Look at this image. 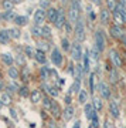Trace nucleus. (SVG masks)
<instances>
[{
    "mask_svg": "<svg viewBox=\"0 0 126 128\" xmlns=\"http://www.w3.org/2000/svg\"><path fill=\"white\" fill-rule=\"evenodd\" d=\"M69 53H71V58L74 60V61H78V63H79V61L82 60V56H84L81 43L75 41L74 44H71V50H69Z\"/></svg>",
    "mask_w": 126,
    "mask_h": 128,
    "instance_id": "1",
    "label": "nucleus"
},
{
    "mask_svg": "<svg viewBox=\"0 0 126 128\" xmlns=\"http://www.w3.org/2000/svg\"><path fill=\"white\" fill-rule=\"evenodd\" d=\"M74 34H75V40L78 43H82L85 40V26H84V22L81 18L75 24V28H74Z\"/></svg>",
    "mask_w": 126,
    "mask_h": 128,
    "instance_id": "2",
    "label": "nucleus"
},
{
    "mask_svg": "<svg viewBox=\"0 0 126 128\" xmlns=\"http://www.w3.org/2000/svg\"><path fill=\"white\" fill-rule=\"evenodd\" d=\"M105 44H106V40H105L104 32L102 30H96L95 32V47L102 53L105 50Z\"/></svg>",
    "mask_w": 126,
    "mask_h": 128,
    "instance_id": "3",
    "label": "nucleus"
},
{
    "mask_svg": "<svg viewBox=\"0 0 126 128\" xmlns=\"http://www.w3.org/2000/svg\"><path fill=\"white\" fill-rule=\"evenodd\" d=\"M109 60L112 61V66L115 68H121L123 66V60H122V56L118 53L116 50H109Z\"/></svg>",
    "mask_w": 126,
    "mask_h": 128,
    "instance_id": "4",
    "label": "nucleus"
},
{
    "mask_svg": "<svg viewBox=\"0 0 126 128\" xmlns=\"http://www.w3.org/2000/svg\"><path fill=\"white\" fill-rule=\"evenodd\" d=\"M33 20H34V26H43L44 22L47 20V13H45L43 9L36 10V12H34V17H33Z\"/></svg>",
    "mask_w": 126,
    "mask_h": 128,
    "instance_id": "5",
    "label": "nucleus"
},
{
    "mask_svg": "<svg viewBox=\"0 0 126 128\" xmlns=\"http://www.w3.org/2000/svg\"><path fill=\"white\" fill-rule=\"evenodd\" d=\"M98 91H99V94H101L102 98H105V100H109L111 98V88H109V86L105 81L98 82Z\"/></svg>",
    "mask_w": 126,
    "mask_h": 128,
    "instance_id": "6",
    "label": "nucleus"
},
{
    "mask_svg": "<svg viewBox=\"0 0 126 128\" xmlns=\"http://www.w3.org/2000/svg\"><path fill=\"white\" fill-rule=\"evenodd\" d=\"M51 61L54 64L55 67H60L64 61V57H63V53L58 50V48H53L51 50Z\"/></svg>",
    "mask_w": 126,
    "mask_h": 128,
    "instance_id": "7",
    "label": "nucleus"
},
{
    "mask_svg": "<svg viewBox=\"0 0 126 128\" xmlns=\"http://www.w3.org/2000/svg\"><path fill=\"white\" fill-rule=\"evenodd\" d=\"M79 20V10L74 6H69L68 10V22L71 24H77V22Z\"/></svg>",
    "mask_w": 126,
    "mask_h": 128,
    "instance_id": "8",
    "label": "nucleus"
},
{
    "mask_svg": "<svg viewBox=\"0 0 126 128\" xmlns=\"http://www.w3.org/2000/svg\"><path fill=\"white\" fill-rule=\"evenodd\" d=\"M109 114L112 115V118H119V115H121V108H119V104H118L115 100L109 101Z\"/></svg>",
    "mask_w": 126,
    "mask_h": 128,
    "instance_id": "9",
    "label": "nucleus"
},
{
    "mask_svg": "<svg viewBox=\"0 0 126 128\" xmlns=\"http://www.w3.org/2000/svg\"><path fill=\"white\" fill-rule=\"evenodd\" d=\"M109 34H111L113 38H123V37H125L122 27L121 26H116V24H112V26L109 27Z\"/></svg>",
    "mask_w": 126,
    "mask_h": 128,
    "instance_id": "10",
    "label": "nucleus"
},
{
    "mask_svg": "<svg viewBox=\"0 0 126 128\" xmlns=\"http://www.w3.org/2000/svg\"><path fill=\"white\" fill-rule=\"evenodd\" d=\"M65 23H67V16H65V13H64L63 10H58V16H57V18H55V27L57 28H63L64 26H65Z\"/></svg>",
    "mask_w": 126,
    "mask_h": 128,
    "instance_id": "11",
    "label": "nucleus"
},
{
    "mask_svg": "<svg viewBox=\"0 0 126 128\" xmlns=\"http://www.w3.org/2000/svg\"><path fill=\"white\" fill-rule=\"evenodd\" d=\"M84 112H85V117L89 120V121L94 118V115L96 114V110L94 108L92 102H86V104L84 105Z\"/></svg>",
    "mask_w": 126,
    "mask_h": 128,
    "instance_id": "12",
    "label": "nucleus"
},
{
    "mask_svg": "<svg viewBox=\"0 0 126 128\" xmlns=\"http://www.w3.org/2000/svg\"><path fill=\"white\" fill-rule=\"evenodd\" d=\"M111 17H112V14L109 12L108 9H101L99 12V18H101V23L102 24H108L111 22Z\"/></svg>",
    "mask_w": 126,
    "mask_h": 128,
    "instance_id": "13",
    "label": "nucleus"
},
{
    "mask_svg": "<svg viewBox=\"0 0 126 128\" xmlns=\"http://www.w3.org/2000/svg\"><path fill=\"white\" fill-rule=\"evenodd\" d=\"M89 50H86L82 56V60H84V64H82V68H84V73L88 74L89 73V64H91V57H89Z\"/></svg>",
    "mask_w": 126,
    "mask_h": 128,
    "instance_id": "14",
    "label": "nucleus"
},
{
    "mask_svg": "<svg viewBox=\"0 0 126 128\" xmlns=\"http://www.w3.org/2000/svg\"><path fill=\"white\" fill-rule=\"evenodd\" d=\"M74 115H75V108H74L72 105H67V108L63 111V118L65 120V121H69Z\"/></svg>",
    "mask_w": 126,
    "mask_h": 128,
    "instance_id": "15",
    "label": "nucleus"
},
{
    "mask_svg": "<svg viewBox=\"0 0 126 128\" xmlns=\"http://www.w3.org/2000/svg\"><path fill=\"white\" fill-rule=\"evenodd\" d=\"M47 20H48L50 23H54L55 18H57V16H58V9H54V7H50L47 12Z\"/></svg>",
    "mask_w": 126,
    "mask_h": 128,
    "instance_id": "16",
    "label": "nucleus"
},
{
    "mask_svg": "<svg viewBox=\"0 0 126 128\" xmlns=\"http://www.w3.org/2000/svg\"><path fill=\"white\" fill-rule=\"evenodd\" d=\"M30 100H31L33 104L41 102V100H43V92L40 90H33V92L30 94Z\"/></svg>",
    "mask_w": 126,
    "mask_h": 128,
    "instance_id": "17",
    "label": "nucleus"
},
{
    "mask_svg": "<svg viewBox=\"0 0 126 128\" xmlns=\"http://www.w3.org/2000/svg\"><path fill=\"white\" fill-rule=\"evenodd\" d=\"M43 87H44L45 92L48 94V97H57V96H58V88L54 87V86H50V84H47V82H45Z\"/></svg>",
    "mask_w": 126,
    "mask_h": 128,
    "instance_id": "18",
    "label": "nucleus"
},
{
    "mask_svg": "<svg viewBox=\"0 0 126 128\" xmlns=\"http://www.w3.org/2000/svg\"><path fill=\"white\" fill-rule=\"evenodd\" d=\"M10 33L9 30H0V44H7L10 41Z\"/></svg>",
    "mask_w": 126,
    "mask_h": 128,
    "instance_id": "19",
    "label": "nucleus"
},
{
    "mask_svg": "<svg viewBox=\"0 0 126 128\" xmlns=\"http://www.w3.org/2000/svg\"><path fill=\"white\" fill-rule=\"evenodd\" d=\"M112 17H113V20H115V24H116V26H121V27H122V24H125L123 16H122L118 10H115V12L112 13Z\"/></svg>",
    "mask_w": 126,
    "mask_h": 128,
    "instance_id": "20",
    "label": "nucleus"
},
{
    "mask_svg": "<svg viewBox=\"0 0 126 128\" xmlns=\"http://www.w3.org/2000/svg\"><path fill=\"white\" fill-rule=\"evenodd\" d=\"M79 91H81V80H75L74 81V84L71 86V88H69V94H79Z\"/></svg>",
    "mask_w": 126,
    "mask_h": 128,
    "instance_id": "21",
    "label": "nucleus"
},
{
    "mask_svg": "<svg viewBox=\"0 0 126 128\" xmlns=\"http://www.w3.org/2000/svg\"><path fill=\"white\" fill-rule=\"evenodd\" d=\"M34 58L38 61L40 64H45V61H47V58H45V53L41 50H36V53H34Z\"/></svg>",
    "mask_w": 126,
    "mask_h": 128,
    "instance_id": "22",
    "label": "nucleus"
},
{
    "mask_svg": "<svg viewBox=\"0 0 126 128\" xmlns=\"http://www.w3.org/2000/svg\"><path fill=\"white\" fill-rule=\"evenodd\" d=\"M119 73L116 71V68H113V70H111L109 71V81L112 82V84H116L118 81H119Z\"/></svg>",
    "mask_w": 126,
    "mask_h": 128,
    "instance_id": "23",
    "label": "nucleus"
},
{
    "mask_svg": "<svg viewBox=\"0 0 126 128\" xmlns=\"http://www.w3.org/2000/svg\"><path fill=\"white\" fill-rule=\"evenodd\" d=\"M7 73H9V77L11 78V80H14V81L20 77V71H18L16 67H13V66H11V67H9V71H7Z\"/></svg>",
    "mask_w": 126,
    "mask_h": 128,
    "instance_id": "24",
    "label": "nucleus"
},
{
    "mask_svg": "<svg viewBox=\"0 0 126 128\" xmlns=\"http://www.w3.org/2000/svg\"><path fill=\"white\" fill-rule=\"evenodd\" d=\"M95 80H96V74H95V73H91V76H89V91H91V94H94V92L96 91Z\"/></svg>",
    "mask_w": 126,
    "mask_h": 128,
    "instance_id": "25",
    "label": "nucleus"
},
{
    "mask_svg": "<svg viewBox=\"0 0 126 128\" xmlns=\"http://www.w3.org/2000/svg\"><path fill=\"white\" fill-rule=\"evenodd\" d=\"M1 60H3V63L7 66V67H11L13 66V57H11V54H9V53H4V54H1Z\"/></svg>",
    "mask_w": 126,
    "mask_h": 128,
    "instance_id": "26",
    "label": "nucleus"
},
{
    "mask_svg": "<svg viewBox=\"0 0 126 128\" xmlns=\"http://www.w3.org/2000/svg\"><path fill=\"white\" fill-rule=\"evenodd\" d=\"M86 101H88V92H86L85 90H81L79 94H78V102L82 104V105H85Z\"/></svg>",
    "mask_w": 126,
    "mask_h": 128,
    "instance_id": "27",
    "label": "nucleus"
},
{
    "mask_svg": "<svg viewBox=\"0 0 126 128\" xmlns=\"http://www.w3.org/2000/svg\"><path fill=\"white\" fill-rule=\"evenodd\" d=\"M31 34L34 37H43V26H33Z\"/></svg>",
    "mask_w": 126,
    "mask_h": 128,
    "instance_id": "28",
    "label": "nucleus"
},
{
    "mask_svg": "<svg viewBox=\"0 0 126 128\" xmlns=\"http://www.w3.org/2000/svg\"><path fill=\"white\" fill-rule=\"evenodd\" d=\"M28 22L27 16H17V17L14 18V23L17 24V26H26Z\"/></svg>",
    "mask_w": 126,
    "mask_h": 128,
    "instance_id": "29",
    "label": "nucleus"
},
{
    "mask_svg": "<svg viewBox=\"0 0 126 128\" xmlns=\"http://www.w3.org/2000/svg\"><path fill=\"white\" fill-rule=\"evenodd\" d=\"M84 74L85 73H84V68H82V64L78 63L77 66H75V78H77V80H81Z\"/></svg>",
    "mask_w": 126,
    "mask_h": 128,
    "instance_id": "30",
    "label": "nucleus"
},
{
    "mask_svg": "<svg viewBox=\"0 0 126 128\" xmlns=\"http://www.w3.org/2000/svg\"><path fill=\"white\" fill-rule=\"evenodd\" d=\"M51 114H53V117H55V118H57V117H58L60 114H61V112H60V105H58V102H55V101H53V107H51Z\"/></svg>",
    "mask_w": 126,
    "mask_h": 128,
    "instance_id": "31",
    "label": "nucleus"
},
{
    "mask_svg": "<svg viewBox=\"0 0 126 128\" xmlns=\"http://www.w3.org/2000/svg\"><path fill=\"white\" fill-rule=\"evenodd\" d=\"M43 105H44L45 110H51V107H53V101H51V97H43V100H41Z\"/></svg>",
    "mask_w": 126,
    "mask_h": 128,
    "instance_id": "32",
    "label": "nucleus"
},
{
    "mask_svg": "<svg viewBox=\"0 0 126 128\" xmlns=\"http://www.w3.org/2000/svg\"><path fill=\"white\" fill-rule=\"evenodd\" d=\"M116 6H118V0H106V7H108L109 12H115L116 10Z\"/></svg>",
    "mask_w": 126,
    "mask_h": 128,
    "instance_id": "33",
    "label": "nucleus"
},
{
    "mask_svg": "<svg viewBox=\"0 0 126 128\" xmlns=\"http://www.w3.org/2000/svg\"><path fill=\"white\" fill-rule=\"evenodd\" d=\"M16 17H17V16L14 14V12H6L4 14H1V18H4V20H7V22H14Z\"/></svg>",
    "mask_w": 126,
    "mask_h": 128,
    "instance_id": "34",
    "label": "nucleus"
},
{
    "mask_svg": "<svg viewBox=\"0 0 126 128\" xmlns=\"http://www.w3.org/2000/svg\"><path fill=\"white\" fill-rule=\"evenodd\" d=\"M61 47H63L64 51H69L71 50V43H69V40L64 37L63 40H61Z\"/></svg>",
    "mask_w": 126,
    "mask_h": 128,
    "instance_id": "35",
    "label": "nucleus"
},
{
    "mask_svg": "<svg viewBox=\"0 0 126 128\" xmlns=\"http://www.w3.org/2000/svg\"><path fill=\"white\" fill-rule=\"evenodd\" d=\"M92 105H94V108L96 111L102 110V101H101V98H99V97H95L94 101H92Z\"/></svg>",
    "mask_w": 126,
    "mask_h": 128,
    "instance_id": "36",
    "label": "nucleus"
},
{
    "mask_svg": "<svg viewBox=\"0 0 126 128\" xmlns=\"http://www.w3.org/2000/svg\"><path fill=\"white\" fill-rule=\"evenodd\" d=\"M3 9H4L6 12H13L14 3H11V2H9V0H4V2H3Z\"/></svg>",
    "mask_w": 126,
    "mask_h": 128,
    "instance_id": "37",
    "label": "nucleus"
},
{
    "mask_svg": "<svg viewBox=\"0 0 126 128\" xmlns=\"http://www.w3.org/2000/svg\"><path fill=\"white\" fill-rule=\"evenodd\" d=\"M40 76H41V78H43V80H47V78L50 77V70H48V67H41Z\"/></svg>",
    "mask_w": 126,
    "mask_h": 128,
    "instance_id": "38",
    "label": "nucleus"
},
{
    "mask_svg": "<svg viewBox=\"0 0 126 128\" xmlns=\"http://www.w3.org/2000/svg\"><path fill=\"white\" fill-rule=\"evenodd\" d=\"M9 33H10V37H11V38H18V37H20V30H18L17 27L9 28Z\"/></svg>",
    "mask_w": 126,
    "mask_h": 128,
    "instance_id": "39",
    "label": "nucleus"
},
{
    "mask_svg": "<svg viewBox=\"0 0 126 128\" xmlns=\"http://www.w3.org/2000/svg\"><path fill=\"white\" fill-rule=\"evenodd\" d=\"M34 53L36 51H33V47H30V46H26L24 47V56H27V57H34Z\"/></svg>",
    "mask_w": 126,
    "mask_h": 128,
    "instance_id": "40",
    "label": "nucleus"
},
{
    "mask_svg": "<svg viewBox=\"0 0 126 128\" xmlns=\"http://www.w3.org/2000/svg\"><path fill=\"white\" fill-rule=\"evenodd\" d=\"M50 48V46H48V43L47 41H38V50H41V51H47Z\"/></svg>",
    "mask_w": 126,
    "mask_h": 128,
    "instance_id": "41",
    "label": "nucleus"
},
{
    "mask_svg": "<svg viewBox=\"0 0 126 128\" xmlns=\"http://www.w3.org/2000/svg\"><path fill=\"white\" fill-rule=\"evenodd\" d=\"M91 127L92 128H98L99 127V120H98V112L94 115V118L91 120Z\"/></svg>",
    "mask_w": 126,
    "mask_h": 128,
    "instance_id": "42",
    "label": "nucleus"
},
{
    "mask_svg": "<svg viewBox=\"0 0 126 128\" xmlns=\"http://www.w3.org/2000/svg\"><path fill=\"white\" fill-rule=\"evenodd\" d=\"M43 37H51V28L48 26H43Z\"/></svg>",
    "mask_w": 126,
    "mask_h": 128,
    "instance_id": "43",
    "label": "nucleus"
},
{
    "mask_svg": "<svg viewBox=\"0 0 126 128\" xmlns=\"http://www.w3.org/2000/svg\"><path fill=\"white\" fill-rule=\"evenodd\" d=\"M18 94H20L21 97H27V96H28V90H27V87H26V86L20 87V90H18Z\"/></svg>",
    "mask_w": 126,
    "mask_h": 128,
    "instance_id": "44",
    "label": "nucleus"
},
{
    "mask_svg": "<svg viewBox=\"0 0 126 128\" xmlns=\"http://www.w3.org/2000/svg\"><path fill=\"white\" fill-rule=\"evenodd\" d=\"M21 78L24 80V81H28V78H30V71H28V68H24V70H23Z\"/></svg>",
    "mask_w": 126,
    "mask_h": 128,
    "instance_id": "45",
    "label": "nucleus"
},
{
    "mask_svg": "<svg viewBox=\"0 0 126 128\" xmlns=\"http://www.w3.org/2000/svg\"><path fill=\"white\" fill-rule=\"evenodd\" d=\"M0 100H1V102H3V104H10V101H11V98H10V96H9V94H3Z\"/></svg>",
    "mask_w": 126,
    "mask_h": 128,
    "instance_id": "46",
    "label": "nucleus"
},
{
    "mask_svg": "<svg viewBox=\"0 0 126 128\" xmlns=\"http://www.w3.org/2000/svg\"><path fill=\"white\" fill-rule=\"evenodd\" d=\"M71 6L77 7L78 10H81V0H71Z\"/></svg>",
    "mask_w": 126,
    "mask_h": 128,
    "instance_id": "47",
    "label": "nucleus"
},
{
    "mask_svg": "<svg viewBox=\"0 0 126 128\" xmlns=\"http://www.w3.org/2000/svg\"><path fill=\"white\" fill-rule=\"evenodd\" d=\"M24 54H20V56H17L16 57V61H17V64H24L26 63V60H24V57H23Z\"/></svg>",
    "mask_w": 126,
    "mask_h": 128,
    "instance_id": "48",
    "label": "nucleus"
},
{
    "mask_svg": "<svg viewBox=\"0 0 126 128\" xmlns=\"http://www.w3.org/2000/svg\"><path fill=\"white\" fill-rule=\"evenodd\" d=\"M64 27H65V30H67L68 33H74V28H72V26H71V23H69V22H67Z\"/></svg>",
    "mask_w": 126,
    "mask_h": 128,
    "instance_id": "49",
    "label": "nucleus"
},
{
    "mask_svg": "<svg viewBox=\"0 0 126 128\" xmlns=\"http://www.w3.org/2000/svg\"><path fill=\"white\" fill-rule=\"evenodd\" d=\"M64 101H65V104L67 105H71V102H72V98H71V94L68 92V96H65V98H64Z\"/></svg>",
    "mask_w": 126,
    "mask_h": 128,
    "instance_id": "50",
    "label": "nucleus"
},
{
    "mask_svg": "<svg viewBox=\"0 0 126 128\" xmlns=\"http://www.w3.org/2000/svg\"><path fill=\"white\" fill-rule=\"evenodd\" d=\"M104 128H115L113 127V124L109 121V120H105V122H104Z\"/></svg>",
    "mask_w": 126,
    "mask_h": 128,
    "instance_id": "51",
    "label": "nucleus"
},
{
    "mask_svg": "<svg viewBox=\"0 0 126 128\" xmlns=\"http://www.w3.org/2000/svg\"><path fill=\"white\" fill-rule=\"evenodd\" d=\"M50 3H51V0H41V2H40V6H41V7H48Z\"/></svg>",
    "mask_w": 126,
    "mask_h": 128,
    "instance_id": "52",
    "label": "nucleus"
},
{
    "mask_svg": "<svg viewBox=\"0 0 126 128\" xmlns=\"http://www.w3.org/2000/svg\"><path fill=\"white\" fill-rule=\"evenodd\" d=\"M74 128H81V122H79V121H77V122L74 124Z\"/></svg>",
    "mask_w": 126,
    "mask_h": 128,
    "instance_id": "53",
    "label": "nucleus"
},
{
    "mask_svg": "<svg viewBox=\"0 0 126 128\" xmlns=\"http://www.w3.org/2000/svg\"><path fill=\"white\" fill-rule=\"evenodd\" d=\"M91 2H92L94 4H96V6H99V4H101V0H91Z\"/></svg>",
    "mask_w": 126,
    "mask_h": 128,
    "instance_id": "54",
    "label": "nucleus"
},
{
    "mask_svg": "<svg viewBox=\"0 0 126 128\" xmlns=\"http://www.w3.org/2000/svg\"><path fill=\"white\" fill-rule=\"evenodd\" d=\"M9 2H11V3H14V4H17V3H21L23 0H9Z\"/></svg>",
    "mask_w": 126,
    "mask_h": 128,
    "instance_id": "55",
    "label": "nucleus"
},
{
    "mask_svg": "<svg viewBox=\"0 0 126 128\" xmlns=\"http://www.w3.org/2000/svg\"><path fill=\"white\" fill-rule=\"evenodd\" d=\"M1 88H4V82L1 81V78H0V90H1Z\"/></svg>",
    "mask_w": 126,
    "mask_h": 128,
    "instance_id": "56",
    "label": "nucleus"
},
{
    "mask_svg": "<svg viewBox=\"0 0 126 128\" xmlns=\"http://www.w3.org/2000/svg\"><path fill=\"white\" fill-rule=\"evenodd\" d=\"M119 3H121V4H123L126 7V0H119Z\"/></svg>",
    "mask_w": 126,
    "mask_h": 128,
    "instance_id": "57",
    "label": "nucleus"
},
{
    "mask_svg": "<svg viewBox=\"0 0 126 128\" xmlns=\"http://www.w3.org/2000/svg\"><path fill=\"white\" fill-rule=\"evenodd\" d=\"M122 41H123V44H125V47H126V36L123 37V38H122Z\"/></svg>",
    "mask_w": 126,
    "mask_h": 128,
    "instance_id": "58",
    "label": "nucleus"
},
{
    "mask_svg": "<svg viewBox=\"0 0 126 128\" xmlns=\"http://www.w3.org/2000/svg\"><path fill=\"white\" fill-rule=\"evenodd\" d=\"M1 104H3V102H1V100H0V107H1Z\"/></svg>",
    "mask_w": 126,
    "mask_h": 128,
    "instance_id": "59",
    "label": "nucleus"
},
{
    "mask_svg": "<svg viewBox=\"0 0 126 128\" xmlns=\"http://www.w3.org/2000/svg\"><path fill=\"white\" fill-rule=\"evenodd\" d=\"M0 18H1V14H0Z\"/></svg>",
    "mask_w": 126,
    "mask_h": 128,
    "instance_id": "60",
    "label": "nucleus"
}]
</instances>
